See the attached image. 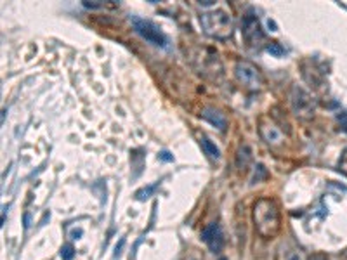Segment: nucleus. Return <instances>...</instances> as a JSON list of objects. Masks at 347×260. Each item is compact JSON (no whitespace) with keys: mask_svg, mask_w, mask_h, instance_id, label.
<instances>
[{"mask_svg":"<svg viewBox=\"0 0 347 260\" xmlns=\"http://www.w3.org/2000/svg\"><path fill=\"white\" fill-rule=\"evenodd\" d=\"M252 219L255 224L257 233L262 238L269 240L274 238L280 233L281 228V215H280V208L278 203L273 198H259L253 203V210H252Z\"/></svg>","mask_w":347,"mask_h":260,"instance_id":"f257e3e1","label":"nucleus"},{"mask_svg":"<svg viewBox=\"0 0 347 260\" xmlns=\"http://www.w3.org/2000/svg\"><path fill=\"white\" fill-rule=\"evenodd\" d=\"M200 24L203 31L217 40H226L233 35V19L226 11L214 9L205 11L200 16Z\"/></svg>","mask_w":347,"mask_h":260,"instance_id":"f03ea898","label":"nucleus"},{"mask_svg":"<svg viewBox=\"0 0 347 260\" xmlns=\"http://www.w3.org/2000/svg\"><path fill=\"white\" fill-rule=\"evenodd\" d=\"M130 23H132L135 33H137V35H141L146 42H150V44L156 45V47H162V49L168 47L167 35H165V33L160 30L158 26H156L153 21L137 18V16H132V18H130Z\"/></svg>","mask_w":347,"mask_h":260,"instance_id":"7ed1b4c3","label":"nucleus"},{"mask_svg":"<svg viewBox=\"0 0 347 260\" xmlns=\"http://www.w3.org/2000/svg\"><path fill=\"white\" fill-rule=\"evenodd\" d=\"M241 35H243L245 42L248 47H257L259 49L266 40V35L262 31L261 21L257 18L255 11L248 9L241 18Z\"/></svg>","mask_w":347,"mask_h":260,"instance_id":"20e7f679","label":"nucleus"},{"mask_svg":"<svg viewBox=\"0 0 347 260\" xmlns=\"http://www.w3.org/2000/svg\"><path fill=\"white\" fill-rule=\"evenodd\" d=\"M290 104H292V111L295 113V116L299 118H312L316 111V101L311 94L302 89L299 85L292 87L290 92Z\"/></svg>","mask_w":347,"mask_h":260,"instance_id":"39448f33","label":"nucleus"},{"mask_svg":"<svg viewBox=\"0 0 347 260\" xmlns=\"http://www.w3.org/2000/svg\"><path fill=\"white\" fill-rule=\"evenodd\" d=\"M235 75L236 80L241 83V87H245L247 90L257 92L262 89L264 80H262L261 71L248 61H238L235 66Z\"/></svg>","mask_w":347,"mask_h":260,"instance_id":"423d86ee","label":"nucleus"},{"mask_svg":"<svg viewBox=\"0 0 347 260\" xmlns=\"http://www.w3.org/2000/svg\"><path fill=\"white\" fill-rule=\"evenodd\" d=\"M201 241L209 246L212 253H219L224 246V233L222 228L217 222H210L205 229L201 231Z\"/></svg>","mask_w":347,"mask_h":260,"instance_id":"0eeeda50","label":"nucleus"},{"mask_svg":"<svg viewBox=\"0 0 347 260\" xmlns=\"http://www.w3.org/2000/svg\"><path fill=\"white\" fill-rule=\"evenodd\" d=\"M198 61H200L198 71L205 75V77H209V73H212L214 78H215V73L222 75V64H221V61H219L217 54H214L212 50L203 49L201 50V56L198 57Z\"/></svg>","mask_w":347,"mask_h":260,"instance_id":"6e6552de","label":"nucleus"},{"mask_svg":"<svg viewBox=\"0 0 347 260\" xmlns=\"http://www.w3.org/2000/svg\"><path fill=\"white\" fill-rule=\"evenodd\" d=\"M201 118L207 120L210 125H214V127L217 130H221V132H224V130L227 128L226 116H224L219 110H215V108H205V110L201 111Z\"/></svg>","mask_w":347,"mask_h":260,"instance_id":"1a4fd4ad","label":"nucleus"},{"mask_svg":"<svg viewBox=\"0 0 347 260\" xmlns=\"http://www.w3.org/2000/svg\"><path fill=\"white\" fill-rule=\"evenodd\" d=\"M276 260H302V258H300L299 250L295 248L294 245H290V243H281V245L278 246Z\"/></svg>","mask_w":347,"mask_h":260,"instance_id":"9d476101","label":"nucleus"},{"mask_svg":"<svg viewBox=\"0 0 347 260\" xmlns=\"http://www.w3.org/2000/svg\"><path fill=\"white\" fill-rule=\"evenodd\" d=\"M252 163V149L248 144L240 146L238 151H236V167L240 170L248 169V165Z\"/></svg>","mask_w":347,"mask_h":260,"instance_id":"9b49d317","label":"nucleus"},{"mask_svg":"<svg viewBox=\"0 0 347 260\" xmlns=\"http://www.w3.org/2000/svg\"><path fill=\"white\" fill-rule=\"evenodd\" d=\"M261 136L264 137V141L268 142V144H276V142L281 141V132L274 127L273 123L271 125H261Z\"/></svg>","mask_w":347,"mask_h":260,"instance_id":"f8f14e48","label":"nucleus"},{"mask_svg":"<svg viewBox=\"0 0 347 260\" xmlns=\"http://www.w3.org/2000/svg\"><path fill=\"white\" fill-rule=\"evenodd\" d=\"M200 144H201L203 153H205L210 160H219V158H221V151H219V148L215 146V142L210 141L207 136L200 137Z\"/></svg>","mask_w":347,"mask_h":260,"instance_id":"ddd939ff","label":"nucleus"},{"mask_svg":"<svg viewBox=\"0 0 347 260\" xmlns=\"http://www.w3.org/2000/svg\"><path fill=\"white\" fill-rule=\"evenodd\" d=\"M130 161H132L134 169H137V175L141 174V170L144 169V154H142L141 149H134L130 151Z\"/></svg>","mask_w":347,"mask_h":260,"instance_id":"4468645a","label":"nucleus"},{"mask_svg":"<svg viewBox=\"0 0 347 260\" xmlns=\"http://www.w3.org/2000/svg\"><path fill=\"white\" fill-rule=\"evenodd\" d=\"M155 189H156V184H151V186L142 187V189H139L137 192H135V200H139V201L148 200L151 194H153V191H155Z\"/></svg>","mask_w":347,"mask_h":260,"instance_id":"2eb2a0df","label":"nucleus"},{"mask_svg":"<svg viewBox=\"0 0 347 260\" xmlns=\"http://www.w3.org/2000/svg\"><path fill=\"white\" fill-rule=\"evenodd\" d=\"M268 52L271 54V56H274V57H281V56H285V47H283L281 44H278V42H273V44H269L268 47Z\"/></svg>","mask_w":347,"mask_h":260,"instance_id":"dca6fc26","label":"nucleus"},{"mask_svg":"<svg viewBox=\"0 0 347 260\" xmlns=\"http://www.w3.org/2000/svg\"><path fill=\"white\" fill-rule=\"evenodd\" d=\"M266 175H268V172H266L264 165H257V167H255V174H253V179H252V184L261 182V180L264 179Z\"/></svg>","mask_w":347,"mask_h":260,"instance_id":"f3484780","label":"nucleus"},{"mask_svg":"<svg viewBox=\"0 0 347 260\" xmlns=\"http://www.w3.org/2000/svg\"><path fill=\"white\" fill-rule=\"evenodd\" d=\"M75 257V250H73V246L71 245H65L61 248V258L63 260H71Z\"/></svg>","mask_w":347,"mask_h":260,"instance_id":"a211bd4d","label":"nucleus"},{"mask_svg":"<svg viewBox=\"0 0 347 260\" xmlns=\"http://www.w3.org/2000/svg\"><path fill=\"white\" fill-rule=\"evenodd\" d=\"M158 158H160V160H163V161H174V156L168 153V151H162V153L158 154Z\"/></svg>","mask_w":347,"mask_h":260,"instance_id":"6ab92c4d","label":"nucleus"},{"mask_svg":"<svg viewBox=\"0 0 347 260\" xmlns=\"http://www.w3.org/2000/svg\"><path fill=\"white\" fill-rule=\"evenodd\" d=\"M307 260H330L325 253H312Z\"/></svg>","mask_w":347,"mask_h":260,"instance_id":"aec40b11","label":"nucleus"},{"mask_svg":"<svg viewBox=\"0 0 347 260\" xmlns=\"http://www.w3.org/2000/svg\"><path fill=\"white\" fill-rule=\"evenodd\" d=\"M83 7H87V9H97V7H103V4H99V2H83Z\"/></svg>","mask_w":347,"mask_h":260,"instance_id":"412c9836","label":"nucleus"},{"mask_svg":"<svg viewBox=\"0 0 347 260\" xmlns=\"http://www.w3.org/2000/svg\"><path fill=\"white\" fill-rule=\"evenodd\" d=\"M342 121V130H344V132H347V116H342V118H338Z\"/></svg>","mask_w":347,"mask_h":260,"instance_id":"4be33fe9","label":"nucleus"},{"mask_svg":"<svg viewBox=\"0 0 347 260\" xmlns=\"http://www.w3.org/2000/svg\"><path fill=\"white\" fill-rule=\"evenodd\" d=\"M71 236H73V240H78V238L82 236V229H78V231H73V233H71Z\"/></svg>","mask_w":347,"mask_h":260,"instance_id":"5701e85b","label":"nucleus"},{"mask_svg":"<svg viewBox=\"0 0 347 260\" xmlns=\"http://www.w3.org/2000/svg\"><path fill=\"white\" fill-rule=\"evenodd\" d=\"M30 228V215L28 213H24V229Z\"/></svg>","mask_w":347,"mask_h":260,"instance_id":"b1692460","label":"nucleus"},{"mask_svg":"<svg viewBox=\"0 0 347 260\" xmlns=\"http://www.w3.org/2000/svg\"><path fill=\"white\" fill-rule=\"evenodd\" d=\"M268 24H269V26H271V28H273V31H276V24H274V23H273V21H271V19H269V21H268Z\"/></svg>","mask_w":347,"mask_h":260,"instance_id":"393cba45","label":"nucleus"},{"mask_svg":"<svg viewBox=\"0 0 347 260\" xmlns=\"http://www.w3.org/2000/svg\"><path fill=\"white\" fill-rule=\"evenodd\" d=\"M184 260H198V258H194V257H186Z\"/></svg>","mask_w":347,"mask_h":260,"instance_id":"a878e982","label":"nucleus"}]
</instances>
